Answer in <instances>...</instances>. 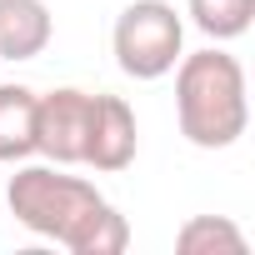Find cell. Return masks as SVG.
I'll list each match as a JSON object with an SVG mask.
<instances>
[{
    "label": "cell",
    "mask_w": 255,
    "mask_h": 255,
    "mask_svg": "<svg viewBox=\"0 0 255 255\" xmlns=\"http://www.w3.org/2000/svg\"><path fill=\"white\" fill-rule=\"evenodd\" d=\"M175 120L195 150H230L250 125L245 65L220 45L180 55L175 60Z\"/></svg>",
    "instance_id": "cell-1"
},
{
    "label": "cell",
    "mask_w": 255,
    "mask_h": 255,
    "mask_svg": "<svg viewBox=\"0 0 255 255\" xmlns=\"http://www.w3.org/2000/svg\"><path fill=\"white\" fill-rule=\"evenodd\" d=\"M105 195L85 180V175H65V165H20L5 185V205L15 215L20 230L65 245L75 235V225L100 205Z\"/></svg>",
    "instance_id": "cell-2"
},
{
    "label": "cell",
    "mask_w": 255,
    "mask_h": 255,
    "mask_svg": "<svg viewBox=\"0 0 255 255\" xmlns=\"http://www.w3.org/2000/svg\"><path fill=\"white\" fill-rule=\"evenodd\" d=\"M110 50L130 80H160L185 55V20L170 0H130L115 15Z\"/></svg>",
    "instance_id": "cell-3"
},
{
    "label": "cell",
    "mask_w": 255,
    "mask_h": 255,
    "mask_svg": "<svg viewBox=\"0 0 255 255\" xmlns=\"http://www.w3.org/2000/svg\"><path fill=\"white\" fill-rule=\"evenodd\" d=\"M85 120H90V90L80 85H55L35 95V155L50 165H80L85 155Z\"/></svg>",
    "instance_id": "cell-4"
},
{
    "label": "cell",
    "mask_w": 255,
    "mask_h": 255,
    "mask_svg": "<svg viewBox=\"0 0 255 255\" xmlns=\"http://www.w3.org/2000/svg\"><path fill=\"white\" fill-rule=\"evenodd\" d=\"M135 150H140V125H135L130 100L95 90L90 95V120H85V155H80V165H90L95 175H120L135 160Z\"/></svg>",
    "instance_id": "cell-5"
},
{
    "label": "cell",
    "mask_w": 255,
    "mask_h": 255,
    "mask_svg": "<svg viewBox=\"0 0 255 255\" xmlns=\"http://www.w3.org/2000/svg\"><path fill=\"white\" fill-rule=\"evenodd\" d=\"M55 35L45 0H0V60H35Z\"/></svg>",
    "instance_id": "cell-6"
},
{
    "label": "cell",
    "mask_w": 255,
    "mask_h": 255,
    "mask_svg": "<svg viewBox=\"0 0 255 255\" xmlns=\"http://www.w3.org/2000/svg\"><path fill=\"white\" fill-rule=\"evenodd\" d=\"M35 155V90L0 85V160L20 165Z\"/></svg>",
    "instance_id": "cell-7"
},
{
    "label": "cell",
    "mask_w": 255,
    "mask_h": 255,
    "mask_svg": "<svg viewBox=\"0 0 255 255\" xmlns=\"http://www.w3.org/2000/svg\"><path fill=\"white\" fill-rule=\"evenodd\" d=\"M180 255H245V230L230 215H190L175 230Z\"/></svg>",
    "instance_id": "cell-8"
},
{
    "label": "cell",
    "mask_w": 255,
    "mask_h": 255,
    "mask_svg": "<svg viewBox=\"0 0 255 255\" xmlns=\"http://www.w3.org/2000/svg\"><path fill=\"white\" fill-rule=\"evenodd\" d=\"M125 245H130V225H125V215H120L110 200H100V205L75 225V235L65 240L70 255H120Z\"/></svg>",
    "instance_id": "cell-9"
},
{
    "label": "cell",
    "mask_w": 255,
    "mask_h": 255,
    "mask_svg": "<svg viewBox=\"0 0 255 255\" xmlns=\"http://www.w3.org/2000/svg\"><path fill=\"white\" fill-rule=\"evenodd\" d=\"M185 15L200 35H210L215 45L240 40L255 20V0H185Z\"/></svg>",
    "instance_id": "cell-10"
}]
</instances>
